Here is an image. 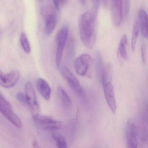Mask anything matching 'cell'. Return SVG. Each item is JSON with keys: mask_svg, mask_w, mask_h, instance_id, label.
<instances>
[{"mask_svg": "<svg viewBox=\"0 0 148 148\" xmlns=\"http://www.w3.org/2000/svg\"><path fill=\"white\" fill-rule=\"evenodd\" d=\"M89 10L81 14L79 20L78 27L81 41L87 48H93L96 41V22L99 8V1H93Z\"/></svg>", "mask_w": 148, "mask_h": 148, "instance_id": "cell-1", "label": "cell"}, {"mask_svg": "<svg viewBox=\"0 0 148 148\" xmlns=\"http://www.w3.org/2000/svg\"><path fill=\"white\" fill-rule=\"evenodd\" d=\"M93 60L88 53H84L78 57L74 62V68L78 75L90 77Z\"/></svg>", "mask_w": 148, "mask_h": 148, "instance_id": "cell-2", "label": "cell"}, {"mask_svg": "<svg viewBox=\"0 0 148 148\" xmlns=\"http://www.w3.org/2000/svg\"><path fill=\"white\" fill-rule=\"evenodd\" d=\"M69 27L67 25H64L61 27L56 35V57L55 62L57 68H60L61 58L64 48L68 38Z\"/></svg>", "mask_w": 148, "mask_h": 148, "instance_id": "cell-3", "label": "cell"}, {"mask_svg": "<svg viewBox=\"0 0 148 148\" xmlns=\"http://www.w3.org/2000/svg\"><path fill=\"white\" fill-rule=\"evenodd\" d=\"M27 105L29 107L34 118L40 113V107L37 99L35 90L32 83L28 81L25 85V93Z\"/></svg>", "mask_w": 148, "mask_h": 148, "instance_id": "cell-4", "label": "cell"}, {"mask_svg": "<svg viewBox=\"0 0 148 148\" xmlns=\"http://www.w3.org/2000/svg\"><path fill=\"white\" fill-rule=\"evenodd\" d=\"M60 72L64 79L76 94L83 99L85 98V93L84 89L77 79L71 71L67 67L62 66L60 68Z\"/></svg>", "mask_w": 148, "mask_h": 148, "instance_id": "cell-5", "label": "cell"}, {"mask_svg": "<svg viewBox=\"0 0 148 148\" xmlns=\"http://www.w3.org/2000/svg\"><path fill=\"white\" fill-rule=\"evenodd\" d=\"M35 122L43 129L55 131L60 130L63 126V123L51 116L40 114L33 118Z\"/></svg>", "mask_w": 148, "mask_h": 148, "instance_id": "cell-6", "label": "cell"}, {"mask_svg": "<svg viewBox=\"0 0 148 148\" xmlns=\"http://www.w3.org/2000/svg\"><path fill=\"white\" fill-rule=\"evenodd\" d=\"M127 148H138V138L136 126L132 119H128L125 127Z\"/></svg>", "mask_w": 148, "mask_h": 148, "instance_id": "cell-7", "label": "cell"}, {"mask_svg": "<svg viewBox=\"0 0 148 148\" xmlns=\"http://www.w3.org/2000/svg\"><path fill=\"white\" fill-rule=\"evenodd\" d=\"M105 98L112 112L115 113L116 110V103L114 88L111 81L106 82L102 85Z\"/></svg>", "mask_w": 148, "mask_h": 148, "instance_id": "cell-8", "label": "cell"}, {"mask_svg": "<svg viewBox=\"0 0 148 148\" xmlns=\"http://www.w3.org/2000/svg\"><path fill=\"white\" fill-rule=\"evenodd\" d=\"M0 112L16 127L22 128V122L19 117L13 111L12 106H8L0 103Z\"/></svg>", "mask_w": 148, "mask_h": 148, "instance_id": "cell-9", "label": "cell"}, {"mask_svg": "<svg viewBox=\"0 0 148 148\" xmlns=\"http://www.w3.org/2000/svg\"><path fill=\"white\" fill-rule=\"evenodd\" d=\"M112 18L115 26H119L123 20L122 1H112L111 5Z\"/></svg>", "mask_w": 148, "mask_h": 148, "instance_id": "cell-10", "label": "cell"}, {"mask_svg": "<svg viewBox=\"0 0 148 148\" xmlns=\"http://www.w3.org/2000/svg\"><path fill=\"white\" fill-rule=\"evenodd\" d=\"M138 24L139 31L142 36L145 38L148 37V16L145 10L140 9L138 14Z\"/></svg>", "mask_w": 148, "mask_h": 148, "instance_id": "cell-11", "label": "cell"}, {"mask_svg": "<svg viewBox=\"0 0 148 148\" xmlns=\"http://www.w3.org/2000/svg\"><path fill=\"white\" fill-rule=\"evenodd\" d=\"M94 60L97 75L99 80L101 83L105 75L106 67L104 65L102 55L99 52H95Z\"/></svg>", "mask_w": 148, "mask_h": 148, "instance_id": "cell-12", "label": "cell"}, {"mask_svg": "<svg viewBox=\"0 0 148 148\" xmlns=\"http://www.w3.org/2000/svg\"><path fill=\"white\" fill-rule=\"evenodd\" d=\"M20 78V73L18 70H14L5 75L3 87L10 88L14 87Z\"/></svg>", "mask_w": 148, "mask_h": 148, "instance_id": "cell-13", "label": "cell"}, {"mask_svg": "<svg viewBox=\"0 0 148 148\" xmlns=\"http://www.w3.org/2000/svg\"><path fill=\"white\" fill-rule=\"evenodd\" d=\"M45 32L47 36L52 34L56 27L57 23V15L55 12L50 14L45 17Z\"/></svg>", "mask_w": 148, "mask_h": 148, "instance_id": "cell-14", "label": "cell"}, {"mask_svg": "<svg viewBox=\"0 0 148 148\" xmlns=\"http://www.w3.org/2000/svg\"><path fill=\"white\" fill-rule=\"evenodd\" d=\"M37 87L42 97L45 100H49L51 98V89L48 83L42 78L38 79Z\"/></svg>", "mask_w": 148, "mask_h": 148, "instance_id": "cell-15", "label": "cell"}, {"mask_svg": "<svg viewBox=\"0 0 148 148\" xmlns=\"http://www.w3.org/2000/svg\"><path fill=\"white\" fill-rule=\"evenodd\" d=\"M57 92L58 97L64 108H70L72 104V101L65 90L59 86L57 88Z\"/></svg>", "mask_w": 148, "mask_h": 148, "instance_id": "cell-16", "label": "cell"}, {"mask_svg": "<svg viewBox=\"0 0 148 148\" xmlns=\"http://www.w3.org/2000/svg\"><path fill=\"white\" fill-rule=\"evenodd\" d=\"M128 43L127 36L126 34H123L121 38L118 46V52L119 55L123 59L127 60L128 59L126 46Z\"/></svg>", "mask_w": 148, "mask_h": 148, "instance_id": "cell-17", "label": "cell"}, {"mask_svg": "<svg viewBox=\"0 0 148 148\" xmlns=\"http://www.w3.org/2000/svg\"><path fill=\"white\" fill-rule=\"evenodd\" d=\"M51 135L58 148H68L65 138L63 135L56 131H53Z\"/></svg>", "mask_w": 148, "mask_h": 148, "instance_id": "cell-18", "label": "cell"}, {"mask_svg": "<svg viewBox=\"0 0 148 148\" xmlns=\"http://www.w3.org/2000/svg\"><path fill=\"white\" fill-rule=\"evenodd\" d=\"M139 29L137 21H135L132 29V36L131 40V49L132 52H134L136 49L137 41L139 34Z\"/></svg>", "mask_w": 148, "mask_h": 148, "instance_id": "cell-19", "label": "cell"}, {"mask_svg": "<svg viewBox=\"0 0 148 148\" xmlns=\"http://www.w3.org/2000/svg\"><path fill=\"white\" fill-rule=\"evenodd\" d=\"M20 40L24 51L27 53H30L31 51V45L28 38L25 33L22 32L21 34Z\"/></svg>", "mask_w": 148, "mask_h": 148, "instance_id": "cell-20", "label": "cell"}, {"mask_svg": "<svg viewBox=\"0 0 148 148\" xmlns=\"http://www.w3.org/2000/svg\"><path fill=\"white\" fill-rule=\"evenodd\" d=\"M123 19L126 18L129 14L130 10V2L129 1H122Z\"/></svg>", "mask_w": 148, "mask_h": 148, "instance_id": "cell-21", "label": "cell"}, {"mask_svg": "<svg viewBox=\"0 0 148 148\" xmlns=\"http://www.w3.org/2000/svg\"><path fill=\"white\" fill-rule=\"evenodd\" d=\"M141 56L143 64H145L147 61V51L145 45H142L141 49Z\"/></svg>", "mask_w": 148, "mask_h": 148, "instance_id": "cell-22", "label": "cell"}, {"mask_svg": "<svg viewBox=\"0 0 148 148\" xmlns=\"http://www.w3.org/2000/svg\"><path fill=\"white\" fill-rule=\"evenodd\" d=\"M16 97L17 99L21 103L23 104L24 105L27 106L26 101L25 97V94L21 92H18L16 95Z\"/></svg>", "mask_w": 148, "mask_h": 148, "instance_id": "cell-23", "label": "cell"}, {"mask_svg": "<svg viewBox=\"0 0 148 148\" xmlns=\"http://www.w3.org/2000/svg\"><path fill=\"white\" fill-rule=\"evenodd\" d=\"M0 103L3 104L8 106H12L9 102L5 98L3 94L0 92Z\"/></svg>", "mask_w": 148, "mask_h": 148, "instance_id": "cell-24", "label": "cell"}, {"mask_svg": "<svg viewBox=\"0 0 148 148\" xmlns=\"http://www.w3.org/2000/svg\"><path fill=\"white\" fill-rule=\"evenodd\" d=\"M5 79V75L3 74V72L0 70V85L3 86Z\"/></svg>", "mask_w": 148, "mask_h": 148, "instance_id": "cell-25", "label": "cell"}, {"mask_svg": "<svg viewBox=\"0 0 148 148\" xmlns=\"http://www.w3.org/2000/svg\"><path fill=\"white\" fill-rule=\"evenodd\" d=\"M53 3L55 9H57V10H59L60 5V1H53Z\"/></svg>", "mask_w": 148, "mask_h": 148, "instance_id": "cell-26", "label": "cell"}, {"mask_svg": "<svg viewBox=\"0 0 148 148\" xmlns=\"http://www.w3.org/2000/svg\"><path fill=\"white\" fill-rule=\"evenodd\" d=\"M32 145L33 148H40L36 138H34L33 141Z\"/></svg>", "mask_w": 148, "mask_h": 148, "instance_id": "cell-27", "label": "cell"}, {"mask_svg": "<svg viewBox=\"0 0 148 148\" xmlns=\"http://www.w3.org/2000/svg\"><path fill=\"white\" fill-rule=\"evenodd\" d=\"M140 148H144V147H140Z\"/></svg>", "mask_w": 148, "mask_h": 148, "instance_id": "cell-28", "label": "cell"}, {"mask_svg": "<svg viewBox=\"0 0 148 148\" xmlns=\"http://www.w3.org/2000/svg\"><path fill=\"white\" fill-rule=\"evenodd\" d=\"M95 148V147H94V148Z\"/></svg>", "mask_w": 148, "mask_h": 148, "instance_id": "cell-29", "label": "cell"}]
</instances>
